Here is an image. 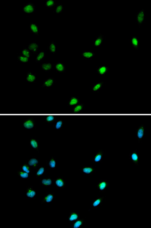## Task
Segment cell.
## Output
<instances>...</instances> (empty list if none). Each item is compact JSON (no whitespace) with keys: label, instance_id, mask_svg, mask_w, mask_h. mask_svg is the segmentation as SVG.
I'll return each mask as SVG.
<instances>
[{"label":"cell","instance_id":"obj_23","mask_svg":"<svg viewBox=\"0 0 151 228\" xmlns=\"http://www.w3.org/2000/svg\"><path fill=\"white\" fill-rule=\"evenodd\" d=\"M26 81L30 83H34L37 81L36 74L31 71H28L26 76Z\"/></svg>","mask_w":151,"mask_h":228},{"label":"cell","instance_id":"obj_4","mask_svg":"<svg viewBox=\"0 0 151 228\" xmlns=\"http://www.w3.org/2000/svg\"><path fill=\"white\" fill-rule=\"evenodd\" d=\"M23 127L25 129H35L37 128L36 120L33 118H28L25 119L23 122Z\"/></svg>","mask_w":151,"mask_h":228},{"label":"cell","instance_id":"obj_17","mask_svg":"<svg viewBox=\"0 0 151 228\" xmlns=\"http://www.w3.org/2000/svg\"><path fill=\"white\" fill-rule=\"evenodd\" d=\"M139 37L138 36H131L129 38V45L133 50L139 49Z\"/></svg>","mask_w":151,"mask_h":228},{"label":"cell","instance_id":"obj_35","mask_svg":"<svg viewBox=\"0 0 151 228\" xmlns=\"http://www.w3.org/2000/svg\"><path fill=\"white\" fill-rule=\"evenodd\" d=\"M64 125L63 119H56L53 124V127L55 130H60L63 128Z\"/></svg>","mask_w":151,"mask_h":228},{"label":"cell","instance_id":"obj_34","mask_svg":"<svg viewBox=\"0 0 151 228\" xmlns=\"http://www.w3.org/2000/svg\"><path fill=\"white\" fill-rule=\"evenodd\" d=\"M45 116L44 117V121L45 122L49 124L53 123L56 120L55 114H44Z\"/></svg>","mask_w":151,"mask_h":228},{"label":"cell","instance_id":"obj_18","mask_svg":"<svg viewBox=\"0 0 151 228\" xmlns=\"http://www.w3.org/2000/svg\"><path fill=\"white\" fill-rule=\"evenodd\" d=\"M55 82V79L53 77H48L44 80L42 85V88L47 89H50L53 86Z\"/></svg>","mask_w":151,"mask_h":228},{"label":"cell","instance_id":"obj_20","mask_svg":"<svg viewBox=\"0 0 151 228\" xmlns=\"http://www.w3.org/2000/svg\"><path fill=\"white\" fill-rule=\"evenodd\" d=\"M104 40L105 36L103 34H100L98 37L93 40V46L96 48L101 47L103 45Z\"/></svg>","mask_w":151,"mask_h":228},{"label":"cell","instance_id":"obj_3","mask_svg":"<svg viewBox=\"0 0 151 228\" xmlns=\"http://www.w3.org/2000/svg\"><path fill=\"white\" fill-rule=\"evenodd\" d=\"M53 186L58 189L65 188L66 187V181L61 176H56L54 179Z\"/></svg>","mask_w":151,"mask_h":228},{"label":"cell","instance_id":"obj_14","mask_svg":"<svg viewBox=\"0 0 151 228\" xmlns=\"http://www.w3.org/2000/svg\"><path fill=\"white\" fill-rule=\"evenodd\" d=\"M105 152L103 150H99L93 156V161L94 163H101L103 162Z\"/></svg>","mask_w":151,"mask_h":228},{"label":"cell","instance_id":"obj_24","mask_svg":"<svg viewBox=\"0 0 151 228\" xmlns=\"http://www.w3.org/2000/svg\"><path fill=\"white\" fill-rule=\"evenodd\" d=\"M39 45L35 41L32 42L27 45L28 49L31 51V53L36 54L38 53L39 50Z\"/></svg>","mask_w":151,"mask_h":228},{"label":"cell","instance_id":"obj_8","mask_svg":"<svg viewBox=\"0 0 151 228\" xmlns=\"http://www.w3.org/2000/svg\"><path fill=\"white\" fill-rule=\"evenodd\" d=\"M40 160L36 156H32L27 161V163L33 170H36L39 166Z\"/></svg>","mask_w":151,"mask_h":228},{"label":"cell","instance_id":"obj_2","mask_svg":"<svg viewBox=\"0 0 151 228\" xmlns=\"http://www.w3.org/2000/svg\"><path fill=\"white\" fill-rule=\"evenodd\" d=\"M136 136L138 142H142L144 140L145 136V126L144 124L138 126L136 129Z\"/></svg>","mask_w":151,"mask_h":228},{"label":"cell","instance_id":"obj_40","mask_svg":"<svg viewBox=\"0 0 151 228\" xmlns=\"http://www.w3.org/2000/svg\"><path fill=\"white\" fill-rule=\"evenodd\" d=\"M48 48L52 54H55L56 52V45L54 42L53 41L50 43Z\"/></svg>","mask_w":151,"mask_h":228},{"label":"cell","instance_id":"obj_28","mask_svg":"<svg viewBox=\"0 0 151 228\" xmlns=\"http://www.w3.org/2000/svg\"><path fill=\"white\" fill-rule=\"evenodd\" d=\"M79 103V97L78 96H72L70 97L69 100L67 102V105L68 106H75Z\"/></svg>","mask_w":151,"mask_h":228},{"label":"cell","instance_id":"obj_19","mask_svg":"<svg viewBox=\"0 0 151 228\" xmlns=\"http://www.w3.org/2000/svg\"><path fill=\"white\" fill-rule=\"evenodd\" d=\"M29 146L31 149L39 151L40 148L39 140L37 138H31L29 140Z\"/></svg>","mask_w":151,"mask_h":228},{"label":"cell","instance_id":"obj_33","mask_svg":"<svg viewBox=\"0 0 151 228\" xmlns=\"http://www.w3.org/2000/svg\"><path fill=\"white\" fill-rule=\"evenodd\" d=\"M35 176L36 178H39L40 177L44 176L46 173V169L45 166H39V168L36 169Z\"/></svg>","mask_w":151,"mask_h":228},{"label":"cell","instance_id":"obj_12","mask_svg":"<svg viewBox=\"0 0 151 228\" xmlns=\"http://www.w3.org/2000/svg\"><path fill=\"white\" fill-rule=\"evenodd\" d=\"M81 172L84 176L93 175L96 172V168L92 166H84L81 169Z\"/></svg>","mask_w":151,"mask_h":228},{"label":"cell","instance_id":"obj_27","mask_svg":"<svg viewBox=\"0 0 151 228\" xmlns=\"http://www.w3.org/2000/svg\"><path fill=\"white\" fill-rule=\"evenodd\" d=\"M46 51L44 50H40L37 54L36 58V62L39 63L42 62L46 57Z\"/></svg>","mask_w":151,"mask_h":228},{"label":"cell","instance_id":"obj_16","mask_svg":"<svg viewBox=\"0 0 151 228\" xmlns=\"http://www.w3.org/2000/svg\"><path fill=\"white\" fill-rule=\"evenodd\" d=\"M96 55V53L93 50H83L81 56L84 60H92Z\"/></svg>","mask_w":151,"mask_h":228},{"label":"cell","instance_id":"obj_37","mask_svg":"<svg viewBox=\"0 0 151 228\" xmlns=\"http://www.w3.org/2000/svg\"><path fill=\"white\" fill-rule=\"evenodd\" d=\"M44 6L46 9H51L55 6L56 3L54 0H48L44 2Z\"/></svg>","mask_w":151,"mask_h":228},{"label":"cell","instance_id":"obj_42","mask_svg":"<svg viewBox=\"0 0 151 228\" xmlns=\"http://www.w3.org/2000/svg\"><path fill=\"white\" fill-rule=\"evenodd\" d=\"M18 60L21 63H27L29 62L30 59L28 57L23 56L22 55H19L18 57Z\"/></svg>","mask_w":151,"mask_h":228},{"label":"cell","instance_id":"obj_11","mask_svg":"<svg viewBox=\"0 0 151 228\" xmlns=\"http://www.w3.org/2000/svg\"><path fill=\"white\" fill-rule=\"evenodd\" d=\"M36 6L33 3H29L24 5L22 8V11L25 13H34L36 11Z\"/></svg>","mask_w":151,"mask_h":228},{"label":"cell","instance_id":"obj_9","mask_svg":"<svg viewBox=\"0 0 151 228\" xmlns=\"http://www.w3.org/2000/svg\"><path fill=\"white\" fill-rule=\"evenodd\" d=\"M145 10L142 9L140 10L138 12L136 18V23L140 28L142 24L145 23Z\"/></svg>","mask_w":151,"mask_h":228},{"label":"cell","instance_id":"obj_7","mask_svg":"<svg viewBox=\"0 0 151 228\" xmlns=\"http://www.w3.org/2000/svg\"><path fill=\"white\" fill-rule=\"evenodd\" d=\"M54 178L49 176H44V177L41 179L40 180V185L45 188L49 187L53 185Z\"/></svg>","mask_w":151,"mask_h":228},{"label":"cell","instance_id":"obj_13","mask_svg":"<svg viewBox=\"0 0 151 228\" xmlns=\"http://www.w3.org/2000/svg\"><path fill=\"white\" fill-rule=\"evenodd\" d=\"M26 196L29 199H35L37 197V190L32 186L28 187L26 190Z\"/></svg>","mask_w":151,"mask_h":228},{"label":"cell","instance_id":"obj_36","mask_svg":"<svg viewBox=\"0 0 151 228\" xmlns=\"http://www.w3.org/2000/svg\"><path fill=\"white\" fill-rule=\"evenodd\" d=\"M17 174L20 178L21 179H30V174L27 173L26 172L23 171V170H21L20 169V170H17Z\"/></svg>","mask_w":151,"mask_h":228},{"label":"cell","instance_id":"obj_5","mask_svg":"<svg viewBox=\"0 0 151 228\" xmlns=\"http://www.w3.org/2000/svg\"><path fill=\"white\" fill-rule=\"evenodd\" d=\"M56 199L55 192H47L43 196L41 201L42 204L51 203Z\"/></svg>","mask_w":151,"mask_h":228},{"label":"cell","instance_id":"obj_1","mask_svg":"<svg viewBox=\"0 0 151 228\" xmlns=\"http://www.w3.org/2000/svg\"><path fill=\"white\" fill-rule=\"evenodd\" d=\"M110 183L107 179H101L96 183V186L100 192H105L109 188Z\"/></svg>","mask_w":151,"mask_h":228},{"label":"cell","instance_id":"obj_22","mask_svg":"<svg viewBox=\"0 0 151 228\" xmlns=\"http://www.w3.org/2000/svg\"><path fill=\"white\" fill-rule=\"evenodd\" d=\"M55 70L57 73H63L66 72V67L65 65L61 62H57L54 65Z\"/></svg>","mask_w":151,"mask_h":228},{"label":"cell","instance_id":"obj_38","mask_svg":"<svg viewBox=\"0 0 151 228\" xmlns=\"http://www.w3.org/2000/svg\"><path fill=\"white\" fill-rule=\"evenodd\" d=\"M21 170H23V171L26 172L27 173L29 174H30L32 173L33 169L30 167L27 164V163H22L21 165L20 166Z\"/></svg>","mask_w":151,"mask_h":228},{"label":"cell","instance_id":"obj_26","mask_svg":"<svg viewBox=\"0 0 151 228\" xmlns=\"http://www.w3.org/2000/svg\"><path fill=\"white\" fill-rule=\"evenodd\" d=\"M104 86V83L103 81L93 83L92 88L93 93H96L99 92L103 89Z\"/></svg>","mask_w":151,"mask_h":228},{"label":"cell","instance_id":"obj_41","mask_svg":"<svg viewBox=\"0 0 151 228\" xmlns=\"http://www.w3.org/2000/svg\"><path fill=\"white\" fill-rule=\"evenodd\" d=\"M20 54L21 55H23V56L28 57L29 58L30 57L31 55H32V53H31V51L28 49L26 48H23Z\"/></svg>","mask_w":151,"mask_h":228},{"label":"cell","instance_id":"obj_31","mask_svg":"<svg viewBox=\"0 0 151 228\" xmlns=\"http://www.w3.org/2000/svg\"><path fill=\"white\" fill-rule=\"evenodd\" d=\"M85 221L84 219H79L72 223V228H81L84 226Z\"/></svg>","mask_w":151,"mask_h":228},{"label":"cell","instance_id":"obj_25","mask_svg":"<svg viewBox=\"0 0 151 228\" xmlns=\"http://www.w3.org/2000/svg\"><path fill=\"white\" fill-rule=\"evenodd\" d=\"M30 31L31 33L36 36H39L40 30L39 25L34 23H30Z\"/></svg>","mask_w":151,"mask_h":228},{"label":"cell","instance_id":"obj_15","mask_svg":"<svg viewBox=\"0 0 151 228\" xmlns=\"http://www.w3.org/2000/svg\"><path fill=\"white\" fill-rule=\"evenodd\" d=\"M105 197L103 196H98L92 200L91 202V205L93 208L97 209L103 205Z\"/></svg>","mask_w":151,"mask_h":228},{"label":"cell","instance_id":"obj_10","mask_svg":"<svg viewBox=\"0 0 151 228\" xmlns=\"http://www.w3.org/2000/svg\"><path fill=\"white\" fill-rule=\"evenodd\" d=\"M110 67L107 65L106 64H102L101 66L97 67L96 69V72L97 74L99 76H104L110 71Z\"/></svg>","mask_w":151,"mask_h":228},{"label":"cell","instance_id":"obj_29","mask_svg":"<svg viewBox=\"0 0 151 228\" xmlns=\"http://www.w3.org/2000/svg\"><path fill=\"white\" fill-rule=\"evenodd\" d=\"M41 69L46 72H49L53 69V65L51 63H43L41 64Z\"/></svg>","mask_w":151,"mask_h":228},{"label":"cell","instance_id":"obj_6","mask_svg":"<svg viewBox=\"0 0 151 228\" xmlns=\"http://www.w3.org/2000/svg\"><path fill=\"white\" fill-rule=\"evenodd\" d=\"M129 160L135 165H139V154L138 149H135L130 152L129 154Z\"/></svg>","mask_w":151,"mask_h":228},{"label":"cell","instance_id":"obj_21","mask_svg":"<svg viewBox=\"0 0 151 228\" xmlns=\"http://www.w3.org/2000/svg\"><path fill=\"white\" fill-rule=\"evenodd\" d=\"M80 215L79 213L72 211L69 213L67 217V220L70 223H72L74 222L79 219Z\"/></svg>","mask_w":151,"mask_h":228},{"label":"cell","instance_id":"obj_32","mask_svg":"<svg viewBox=\"0 0 151 228\" xmlns=\"http://www.w3.org/2000/svg\"><path fill=\"white\" fill-rule=\"evenodd\" d=\"M85 104L84 103H79L74 107L72 112L74 114L81 113L85 109Z\"/></svg>","mask_w":151,"mask_h":228},{"label":"cell","instance_id":"obj_30","mask_svg":"<svg viewBox=\"0 0 151 228\" xmlns=\"http://www.w3.org/2000/svg\"><path fill=\"white\" fill-rule=\"evenodd\" d=\"M47 166L51 169L54 170L56 168V161L54 156L51 157L46 161Z\"/></svg>","mask_w":151,"mask_h":228},{"label":"cell","instance_id":"obj_39","mask_svg":"<svg viewBox=\"0 0 151 228\" xmlns=\"http://www.w3.org/2000/svg\"><path fill=\"white\" fill-rule=\"evenodd\" d=\"M64 10V7L63 4H58L56 5L53 13L56 14H60L62 13Z\"/></svg>","mask_w":151,"mask_h":228}]
</instances>
